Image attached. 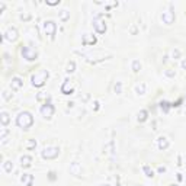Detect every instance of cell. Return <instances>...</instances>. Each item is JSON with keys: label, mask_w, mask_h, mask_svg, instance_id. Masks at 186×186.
<instances>
[{"label": "cell", "mask_w": 186, "mask_h": 186, "mask_svg": "<svg viewBox=\"0 0 186 186\" xmlns=\"http://www.w3.org/2000/svg\"><path fill=\"white\" fill-rule=\"evenodd\" d=\"M44 32H45V35H48L50 38H52L54 35H55V31H57V25L52 22V20H45L44 22Z\"/></svg>", "instance_id": "5b68a950"}, {"label": "cell", "mask_w": 186, "mask_h": 186, "mask_svg": "<svg viewBox=\"0 0 186 186\" xmlns=\"http://www.w3.org/2000/svg\"><path fill=\"white\" fill-rule=\"evenodd\" d=\"M180 66H182V68H186V60L182 61V64H180Z\"/></svg>", "instance_id": "4dcf8cb0"}, {"label": "cell", "mask_w": 186, "mask_h": 186, "mask_svg": "<svg viewBox=\"0 0 186 186\" xmlns=\"http://www.w3.org/2000/svg\"><path fill=\"white\" fill-rule=\"evenodd\" d=\"M164 74H166L167 77H174V71H172V70H166Z\"/></svg>", "instance_id": "83f0119b"}, {"label": "cell", "mask_w": 186, "mask_h": 186, "mask_svg": "<svg viewBox=\"0 0 186 186\" xmlns=\"http://www.w3.org/2000/svg\"><path fill=\"white\" fill-rule=\"evenodd\" d=\"M92 109L98 111V109H99V102H98V101H95V102H93V103H92Z\"/></svg>", "instance_id": "f1b7e54d"}, {"label": "cell", "mask_w": 186, "mask_h": 186, "mask_svg": "<svg viewBox=\"0 0 186 186\" xmlns=\"http://www.w3.org/2000/svg\"><path fill=\"white\" fill-rule=\"evenodd\" d=\"M22 55L23 58H26L28 61H34L38 58V52L34 50V48H29V47H23L22 48Z\"/></svg>", "instance_id": "8992f818"}, {"label": "cell", "mask_w": 186, "mask_h": 186, "mask_svg": "<svg viewBox=\"0 0 186 186\" xmlns=\"http://www.w3.org/2000/svg\"><path fill=\"white\" fill-rule=\"evenodd\" d=\"M140 70H141V63H140L138 60H134V61H132V71H134V73H138Z\"/></svg>", "instance_id": "7402d4cb"}, {"label": "cell", "mask_w": 186, "mask_h": 186, "mask_svg": "<svg viewBox=\"0 0 186 186\" xmlns=\"http://www.w3.org/2000/svg\"><path fill=\"white\" fill-rule=\"evenodd\" d=\"M157 147H158L160 150H166V148L169 147V140H167L166 137H158V138H157Z\"/></svg>", "instance_id": "7c38bea8"}, {"label": "cell", "mask_w": 186, "mask_h": 186, "mask_svg": "<svg viewBox=\"0 0 186 186\" xmlns=\"http://www.w3.org/2000/svg\"><path fill=\"white\" fill-rule=\"evenodd\" d=\"M172 57H173V58H176V60H179V58L182 57V51L177 50V48H176V50H173V51H172Z\"/></svg>", "instance_id": "d4e9b609"}, {"label": "cell", "mask_w": 186, "mask_h": 186, "mask_svg": "<svg viewBox=\"0 0 186 186\" xmlns=\"http://www.w3.org/2000/svg\"><path fill=\"white\" fill-rule=\"evenodd\" d=\"M170 186H177V185H170Z\"/></svg>", "instance_id": "1f68e13d"}, {"label": "cell", "mask_w": 186, "mask_h": 186, "mask_svg": "<svg viewBox=\"0 0 186 186\" xmlns=\"http://www.w3.org/2000/svg\"><path fill=\"white\" fill-rule=\"evenodd\" d=\"M61 93H64V95H70V93H73V85L70 83V80H66L63 86H61Z\"/></svg>", "instance_id": "4fadbf2b"}, {"label": "cell", "mask_w": 186, "mask_h": 186, "mask_svg": "<svg viewBox=\"0 0 186 186\" xmlns=\"http://www.w3.org/2000/svg\"><path fill=\"white\" fill-rule=\"evenodd\" d=\"M143 170L145 172V176H147V177H153V176H154V172L150 170V167H148L147 164H145V166H143Z\"/></svg>", "instance_id": "603a6c76"}, {"label": "cell", "mask_w": 186, "mask_h": 186, "mask_svg": "<svg viewBox=\"0 0 186 186\" xmlns=\"http://www.w3.org/2000/svg\"><path fill=\"white\" fill-rule=\"evenodd\" d=\"M74 67H76V64H74V61H71V63H68V66H67V73H73V71H74Z\"/></svg>", "instance_id": "4316f807"}, {"label": "cell", "mask_w": 186, "mask_h": 186, "mask_svg": "<svg viewBox=\"0 0 186 186\" xmlns=\"http://www.w3.org/2000/svg\"><path fill=\"white\" fill-rule=\"evenodd\" d=\"M60 19H61L63 22H66V20H67V19H68V12H67V10H61V12H60Z\"/></svg>", "instance_id": "484cf974"}, {"label": "cell", "mask_w": 186, "mask_h": 186, "mask_svg": "<svg viewBox=\"0 0 186 186\" xmlns=\"http://www.w3.org/2000/svg\"><path fill=\"white\" fill-rule=\"evenodd\" d=\"M22 86H23V82H22L19 77L12 79V82H10V89H12V90H19Z\"/></svg>", "instance_id": "5bb4252c"}, {"label": "cell", "mask_w": 186, "mask_h": 186, "mask_svg": "<svg viewBox=\"0 0 186 186\" xmlns=\"http://www.w3.org/2000/svg\"><path fill=\"white\" fill-rule=\"evenodd\" d=\"M134 92H135L138 96H144V95L147 93V83L141 82V83L135 85V87H134Z\"/></svg>", "instance_id": "ba28073f"}, {"label": "cell", "mask_w": 186, "mask_h": 186, "mask_svg": "<svg viewBox=\"0 0 186 186\" xmlns=\"http://www.w3.org/2000/svg\"><path fill=\"white\" fill-rule=\"evenodd\" d=\"M19 161H20V166H22V167H29L31 163H32V157H31V156H22V157L19 158Z\"/></svg>", "instance_id": "9a60e30c"}, {"label": "cell", "mask_w": 186, "mask_h": 186, "mask_svg": "<svg viewBox=\"0 0 186 186\" xmlns=\"http://www.w3.org/2000/svg\"><path fill=\"white\" fill-rule=\"evenodd\" d=\"M4 38L7 39V41H15L17 38V31H16V28H9L6 32H4Z\"/></svg>", "instance_id": "9c48e42d"}, {"label": "cell", "mask_w": 186, "mask_h": 186, "mask_svg": "<svg viewBox=\"0 0 186 186\" xmlns=\"http://www.w3.org/2000/svg\"><path fill=\"white\" fill-rule=\"evenodd\" d=\"M83 57H86L89 61L96 63V61H102V60H105L106 57H112V54H111V52H103V51H90V52L83 54Z\"/></svg>", "instance_id": "7a4b0ae2"}, {"label": "cell", "mask_w": 186, "mask_h": 186, "mask_svg": "<svg viewBox=\"0 0 186 186\" xmlns=\"http://www.w3.org/2000/svg\"><path fill=\"white\" fill-rule=\"evenodd\" d=\"M13 169V164H12V161L10 160H6L4 163H3V170L6 172V173H10Z\"/></svg>", "instance_id": "d6986e66"}, {"label": "cell", "mask_w": 186, "mask_h": 186, "mask_svg": "<svg viewBox=\"0 0 186 186\" xmlns=\"http://www.w3.org/2000/svg\"><path fill=\"white\" fill-rule=\"evenodd\" d=\"M70 172L73 173V174H80V172H82V167H80V164L77 163V161H74V163H71V166H70Z\"/></svg>", "instance_id": "e0dca14e"}, {"label": "cell", "mask_w": 186, "mask_h": 186, "mask_svg": "<svg viewBox=\"0 0 186 186\" xmlns=\"http://www.w3.org/2000/svg\"><path fill=\"white\" fill-rule=\"evenodd\" d=\"M16 124L20 128L28 130V128H31L32 124H34V117H32L29 112H20L19 117L16 118Z\"/></svg>", "instance_id": "6da1fadb"}, {"label": "cell", "mask_w": 186, "mask_h": 186, "mask_svg": "<svg viewBox=\"0 0 186 186\" xmlns=\"http://www.w3.org/2000/svg\"><path fill=\"white\" fill-rule=\"evenodd\" d=\"M41 114H42L44 118L50 119L51 117H52V114H54V106H52L51 103H45V105L41 108Z\"/></svg>", "instance_id": "52a82bcc"}, {"label": "cell", "mask_w": 186, "mask_h": 186, "mask_svg": "<svg viewBox=\"0 0 186 186\" xmlns=\"http://www.w3.org/2000/svg\"><path fill=\"white\" fill-rule=\"evenodd\" d=\"M93 26H95V29H96L99 34H103V32L106 31V25H105V22L101 20V19H95V20H93Z\"/></svg>", "instance_id": "30bf717a"}, {"label": "cell", "mask_w": 186, "mask_h": 186, "mask_svg": "<svg viewBox=\"0 0 186 186\" xmlns=\"http://www.w3.org/2000/svg\"><path fill=\"white\" fill-rule=\"evenodd\" d=\"M95 42H96V38H95L93 35H92V36H87V35H86L85 38H83V44H85V45H93Z\"/></svg>", "instance_id": "ac0fdd59"}, {"label": "cell", "mask_w": 186, "mask_h": 186, "mask_svg": "<svg viewBox=\"0 0 186 186\" xmlns=\"http://www.w3.org/2000/svg\"><path fill=\"white\" fill-rule=\"evenodd\" d=\"M158 172H160V173H164V172H166V167H164V166H160V167H158Z\"/></svg>", "instance_id": "f546056e"}, {"label": "cell", "mask_w": 186, "mask_h": 186, "mask_svg": "<svg viewBox=\"0 0 186 186\" xmlns=\"http://www.w3.org/2000/svg\"><path fill=\"white\" fill-rule=\"evenodd\" d=\"M161 20H163L166 25L173 23V20H174V13H173V12H163V15H161Z\"/></svg>", "instance_id": "8fae6325"}, {"label": "cell", "mask_w": 186, "mask_h": 186, "mask_svg": "<svg viewBox=\"0 0 186 186\" xmlns=\"http://www.w3.org/2000/svg\"><path fill=\"white\" fill-rule=\"evenodd\" d=\"M9 124V114L7 112H1V125L6 127Z\"/></svg>", "instance_id": "44dd1931"}, {"label": "cell", "mask_w": 186, "mask_h": 186, "mask_svg": "<svg viewBox=\"0 0 186 186\" xmlns=\"http://www.w3.org/2000/svg\"><path fill=\"white\" fill-rule=\"evenodd\" d=\"M32 180H34L32 174H23V176H20V182H22V183H25L26 186L32 185Z\"/></svg>", "instance_id": "2e32d148"}, {"label": "cell", "mask_w": 186, "mask_h": 186, "mask_svg": "<svg viewBox=\"0 0 186 186\" xmlns=\"http://www.w3.org/2000/svg\"><path fill=\"white\" fill-rule=\"evenodd\" d=\"M58 154H60V148H58V147H45V148L42 150V157L47 158V160L55 158Z\"/></svg>", "instance_id": "277c9868"}, {"label": "cell", "mask_w": 186, "mask_h": 186, "mask_svg": "<svg viewBox=\"0 0 186 186\" xmlns=\"http://www.w3.org/2000/svg\"><path fill=\"white\" fill-rule=\"evenodd\" d=\"M137 119H138L140 122H144V121L147 119V111H141V112L138 114V118Z\"/></svg>", "instance_id": "cb8c5ba5"}, {"label": "cell", "mask_w": 186, "mask_h": 186, "mask_svg": "<svg viewBox=\"0 0 186 186\" xmlns=\"http://www.w3.org/2000/svg\"><path fill=\"white\" fill-rule=\"evenodd\" d=\"M35 147H36V141H35V140H28L26 144H25V148H26V150H32Z\"/></svg>", "instance_id": "ffe728a7"}, {"label": "cell", "mask_w": 186, "mask_h": 186, "mask_svg": "<svg viewBox=\"0 0 186 186\" xmlns=\"http://www.w3.org/2000/svg\"><path fill=\"white\" fill-rule=\"evenodd\" d=\"M48 76H50V73L47 71V70H42V71H38V73H35L34 76H32V85L35 87H41V86L45 85V82H47V79H48Z\"/></svg>", "instance_id": "3957f363"}]
</instances>
